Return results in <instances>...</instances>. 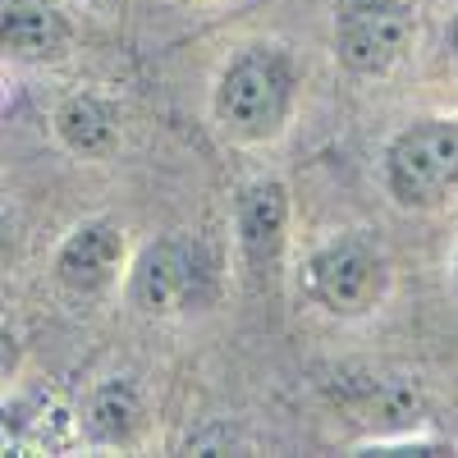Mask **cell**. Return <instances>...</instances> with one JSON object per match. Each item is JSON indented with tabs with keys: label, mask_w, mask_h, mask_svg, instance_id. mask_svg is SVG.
I'll use <instances>...</instances> for the list:
<instances>
[{
	"label": "cell",
	"mask_w": 458,
	"mask_h": 458,
	"mask_svg": "<svg viewBox=\"0 0 458 458\" xmlns=\"http://www.w3.org/2000/svg\"><path fill=\"white\" fill-rule=\"evenodd\" d=\"M289 92H293V73L284 55L252 51L220 79L216 110H220L225 129H234L239 138H266L280 129L284 110H289Z\"/></svg>",
	"instance_id": "6da1fadb"
},
{
	"label": "cell",
	"mask_w": 458,
	"mask_h": 458,
	"mask_svg": "<svg viewBox=\"0 0 458 458\" xmlns=\"http://www.w3.org/2000/svg\"><path fill=\"white\" fill-rule=\"evenodd\" d=\"M211 293V261L193 239H161L151 243L133 271V302L142 312H183L198 308Z\"/></svg>",
	"instance_id": "7a4b0ae2"
},
{
	"label": "cell",
	"mask_w": 458,
	"mask_h": 458,
	"mask_svg": "<svg viewBox=\"0 0 458 458\" xmlns=\"http://www.w3.org/2000/svg\"><path fill=\"white\" fill-rule=\"evenodd\" d=\"M458 183V124H412L390 147V188L403 202H436Z\"/></svg>",
	"instance_id": "3957f363"
},
{
	"label": "cell",
	"mask_w": 458,
	"mask_h": 458,
	"mask_svg": "<svg viewBox=\"0 0 458 458\" xmlns=\"http://www.w3.org/2000/svg\"><path fill=\"white\" fill-rule=\"evenodd\" d=\"M335 42L353 73H386L412 42V14L399 0H358L339 14Z\"/></svg>",
	"instance_id": "277c9868"
},
{
	"label": "cell",
	"mask_w": 458,
	"mask_h": 458,
	"mask_svg": "<svg viewBox=\"0 0 458 458\" xmlns=\"http://www.w3.org/2000/svg\"><path fill=\"white\" fill-rule=\"evenodd\" d=\"M308 284L330 312H367L380 293V257L358 239L330 243L312 257Z\"/></svg>",
	"instance_id": "5b68a950"
},
{
	"label": "cell",
	"mask_w": 458,
	"mask_h": 458,
	"mask_svg": "<svg viewBox=\"0 0 458 458\" xmlns=\"http://www.w3.org/2000/svg\"><path fill=\"white\" fill-rule=\"evenodd\" d=\"M120 261H124V239L120 229L106 225V220H88L79 225L73 234L60 243V257H55V276L69 293H101L114 276H120Z\"/></svg>",
	"instance_id": "8992f818"
},
{
	"label": "cell",
	"mask_w": 458,
	"mask_h": 458,
	"mask_svg": "<svg viewBox=\"0 0 458 458\" xmlns=\"http://www.w3.org/2000/svg\"><path fill=\"white\" fill-rule=\"evenodd\" d=\"M69 42V23L51 0H0V51L14 60H51Z\"/></svg>",
	"instance_id": "52a82bcc"
},
{
	"label": "cell",
	"mask_w": 458,
	"mask_h": 458,
	"mask_svg": "<svg viewBox=\"0 0 458 458\" xmlns=\"http://www.w3.org/2000/svg\"><path fill=\"white\" fill-rule=\"evenodd\" d=\"M284 220H289V198L284 183L276 179H257L243 188L239 198V243L252 266H271L284 243Z\"/></svg>",
	"instance_id": "ba28073f"
},
{
	"label": "cell",
	"mask_w": 458,
	"mask_h": 458,
	"mask_svg": "<svg viewBox=\"0 0 458 458\" xmlns=\"http://www.w3.org/2000/svg\"><path fill=\"white\" fill-rule=\"evenodd\" d=\"M55 133L69 151H79V157H106L120 138V120H114V110L101 101V97H69L60 110H55Z\"/></svg>",
	"instance_id": "9c48e42d"
},
{
	"label": "cell",
	"mask_w": 458,
	"mask_h": 458,
	"mask_svg": "<svg viewBox=\"0 0 458 458\" xmlns=\"http://www.w3.org/2000/svg\"><path fill=\"white\" fill-rule=\"evenodd\" d=\"M138 394L133 386H124V380H106V386L92 390L88 408H83V427L97 445H124L133 431H138Z\"/></svg>",
	"instance_id": "30bf717a"
},
{
	"label": "cell",
	"mask_w": 458,
	"mask_h": 458,
	"mask_svg": "<svg viewBox=\"0 0 458 458\" xmlns=\"http://www.w3.org/2000/svg\"><path fill=\"white\" fill-rule=\"evenodd\" d=\"M362 412H367V422L376 431H386V427H408L412 417H417V394L403 386V380H367L362 386Z\"/></svg>",
	"instance_id": "8fae6325"
},
{
	"label": "cell",
	"mask_w": 458,
	"mask_h": 458,
	"mask_svg": "<svg viewBox=\"0 0 458 458\" xmlns=\"http://www.w3.org/2000/svg\"><path fill=\"white\" fill-rule=\"evenodd\" d=\"M28 440V417L19 408H0V454H14Z\"/></svg>",
	"instance_id": "7c38bea8"
},
{
	"label": "cell",
	"mask_w": 458,
	"mask_h": 458,
	"mask_svg": "<svg viewBox=\"0 0 458 458\" xmlns=\"http://www.w3.org/2000/svg\"><path fill=\"white\" fill-rule=\"evenodd\" d=\"M14 367H19V344H14L5 330H0V380H5Z\"/></svg>",
	"instance_id": "4fadbf2b"
},
{
	"label": "cell",
	"mask_w": 458,
	"mask_h": 458,
	"mask_svg": "<svg viewBox=\"0 0 458 458\" xmlns=\"http://www.w3.org/2000/svg\"><path fill=\"white\" fill-rule=\"evenodd\" d=\"M5 252H10V225H5V216H0V261H5Z\"/></svg>",
	"instance_id": "5bb4252c"
},
{
	"label": "cell",
	"mask_w": 458,
	"mask_h": 458,
	"mask_svg": "<svg viewBox=\"0 0 458 458\" xmlns=\"http://www.w3.org/2000/svg\"><path fill=\"white\" fill-rule=\"evenodd\" d=\"M454 47H458V28H454Z\"/></svg>",
	"instance_id": "9a60e30c"
}]
</instances>
